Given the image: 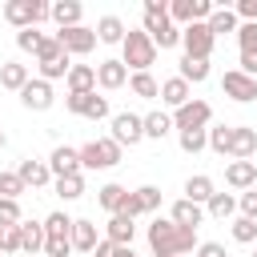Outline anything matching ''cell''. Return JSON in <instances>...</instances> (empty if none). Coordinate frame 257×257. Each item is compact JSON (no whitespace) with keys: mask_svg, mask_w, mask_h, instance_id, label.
<instances>
[{"mask_svg":"<svg viewBox=\"0 0 257 257\" xmlns=\"http://www.w3.org/2000/svg\"><path fill=\"white\" fill-rule=\"evenodd\" d=\"M120 48H124V56H120V64L124 68H133V72H149V64L157 60V44L149 40V32L145 28H128L124 32V40H120Z\"/></svg>","mask_w":257,"mask_h":257,"instance_id":"obj_3","label":"cell"},{"mask_svg":"<svg viewBox=\"0 0 257 257\" xmlns=\"http://www.w3.org/2000/svg\"><path fill=\"white\" fill-rule=\"evenodd\" d=\"M36 257H44V253H36Z\"/></svg>","mask_w":257,"mask_h":257,"instance_id":"obj_53","label":"cell"},{"mask_svg":"<svg viewBox=\"0 0 257 257\" xmlns=\"http://www.w3.org/2000/svg\"><path fill=\"white\" fill-rule=\"evenodd\" d=\"M40 40H44V32H36V28H24V32H16V44H20V52H32V56H36Z\"/></svg>","mask_w":257,"mask_h":257,"instance_id":"obj_44","label":"cell"},{"mask_svg":"<svg viewBox=\"0 0 257 257\" xmlns=\"http://www.w3.org/2000/svg\"><path fill=\"white\" fill-rule=\"evenodd\" d=\"M76 153H80V169H112V165H120V145H116L112 137L88 141V145H80Z\"/></svg>","mask_w":257,"mask_h":257,"instance_id":"obj_4","label":"cell"},{"mask_svg":"<svg viewBox=\"0 0 257 257\" xmlns=\"http://www.w3.org/2000/svg\"><path fill=\"white\" fill-rule=\"evenodd\" d=\"M68 241H72V249L76 253H92L96 249V225L92 221H72V233H68Z\"/></svg>","mask_w":257,"mask_h":257,"instance_id":"obj_22","label":"cell"},{"mask_svg":"<svg viewBox=\"0 0 257 257\" xmlns=\"http://www.w3.org/2000/svg\"><path fill=\"white\" fill-rule=\"evenodd\" d=\"M233 241H237V245H253V241H257V221L237 217V221H233Z\"/></svg>","mask_w":257,"mask_h":257,"instance_id":"obj_40","label":"cell"},{"mask_svg":"<svg viewBox=\"0 0 257 257\" xmlns=\"http://www.w3.org/2000/svg\"><path fill=\"white\" fill-rule=\"evenodd\" d=\"M68 233H72V217H68V213H48V217H44V241H64V245H72Z\"/></svg>","mask_w":257,"mask_h":257,"instance_id":"obj_25","label":"cell"},{"mask_svg":"<svg viewBox=\"0 0 257 257\" xmlns=\"http://www.w3.org/2000/svg\"><path fill=\"white\" fill-rule=\"evenodd\" d=\"M205 209H209V217H217V221H229V217L237 213V197H233V193H213V197L205 201Z\"/></svg>","mask_w":257,"mask_h":257,"instance_id":"obj_31","label":"cell"},{"mask_svg":"<svg viewBox=\"0 0 257 257\" xmlns=\"http://www.w3.org/2000/svg\"><path fill=\"white\" fill-rule=\"evenodd\" d=\"M169 128H173V116H169V112H149V116H145V137L165 141V137H169Z\"/></svg>","mask_w":257,"mask_h":257,"instance_id":"obj_34","label":"cell"},{"mask_svg":"<svg viewBox=\"0 0 257 257\" xmlns=\"http://www.w3.org/2000/svg\"><path fill=\"white\" fill-rule=\"evenodd\" d=\"M157 209H161V189H157V185H141V189H133V193L124 197V209H120V213L137 221V217L157 213Z\"/></svg>","mask_w":257,"mask_h":257,"instance_id":"obj_8","label":"cell"},{"mask_svg":"<svg viewBox=\"0 0 257 257\" xmlns=\"http://www.w3.org/2000/svg\"><path fill=\"white\" fill-rule=\"evenodd\" d=\"M96 84L112 92V88L128 84V68H124L120 60H100V64H96Z\"/></svg>","mask_w":257,"mask_h":257,"instance_id":"obj_18","label":"cell"},{"mask_svg":"<svg viewBox=\"0 0 257 257\" xmlns=\"http://www.w3.org/2000/svg\"><path fill=\"white\" fill-rule=\"evenodd\" d=\"M20 193H24V181L16 173H0V197L4 201H20Z\"/></svg>","mask_w":257,"mask_h":257,"instance_id":"obj_42","label":"cell"},{"mask_svg":"<svg viewBox=\"0 0 257 257\" xmlns=\"http://www.w3.org/2000/svg\"><path fill=\"white\" fill-rule=\"evenodd\" d=\"M112 257H137V253H133V245H116V249H112Z\"/></svg>","mask_w":257,"mask_h":257,"instance_id":"obj_51","label":"cell"},{"mask_svg":"<svg viewBox=\"0 0 257 257\" xmlns=\"http://www.w3.org/2000/svg\"><path fill=\"white\" fill-rule=\"evenodd\" d=\"M213 193H217V185H213V177H205V173H197V177L185 181V201H193V205H205Z\"/></svg>","mask_w":257,"mask_h":257,"instance_id":"obj_24","label":"cell"},{"mask_svg":"<svg viewBox=\"0 0 257 257\" xmlns=\"http://www.w3.org/2000/svg\"><path fill=\"white\" fill-rule=\"evenodd\" d=\"M181 44H185V56L209 60V52H213V32H209V24H189V28H181Z\"/></svg>","mask_w":257,"mask_h":257,"instance_id":"obj_9","label":"cell"},{"mask_svg":"<svg viewBox=\"0 0 257 257\" xmlns=\"http://www.w3.org/2000/svg\"><path fill=\"white\" fill-rule=\"evenodd\" d=\"M128 88H133L141 100L161 96V84H157V76H153V72H133V76H128Z\"/></svg>","mask_w":257,"mask_h":257,"instance_id":"obj_32","label":"cell"},{"mask_svg":"<svg viewBox=\"0 0 257 257\" xmlns=\"http://www.w3.org/2000/svg\"><path fill=\"white\" fill-rule=\"evenodd\" d=\"M4 253H20V225L0 229V257H4Z\"/></svg>","mask_w":257,"mask_h":257,"instance_id":"obj_45","label":"cell"},{"mask_svg":"<svg viewBox=\"0 0 257 257\" xmlns=\"http://www.w3.org/2000/svg\"><path fill=\"white\" fill-rule=\"evenodd\" d=\"M145 32L157 48H177L181 44V28L169 20V4L165 0H145Z\"/></svg>","mask_w":257,"mask_h":257,"instance_id":"obj_2","label":"cell"},{"mask_svg":"<svg viewBox=\"0 0 257 257\" xmlns=\"http://www.w3.org/2000/svg\"><path fill=\"white\" fill-rule=\"evenodd\" d=\"M253 153H257V128H249V124H237V128H233L229 157H233V161H249Z\"/></svg>","mask_w":257,"mask_h":257,"instance_id":"obj_15","label":"cell"},{"mask_svg":"<svg viewBox=\"0 0 257 257\" xmlns=\"http://www.w3.org/2000/svg\"><path fill=\"white\" fill-rule=\"evenodd\" d=\"M124 197H128V189H124V185H104V189H100V209L120 213V209H124Z\"/></svg>","mask_w":257,"mask_h":257,"instance_id":"obj_36","label":"cell"},{"mask_svg":"<svg viewBox=\"0 0 257 257\" xmlns=\"http://www.w3.org/2000/svg\"><path fill=\"white\" fill-rule=\"evenodd\" d=\"M16 177L24 181V189L32 185V189H44L48 181H52V169H48V161H32V157H24L20 165H16Z\"/></svg>","mask_w":257,"mask_h":257,"instance_id":"obj_13","label":"cell"},{"mask_svg":"<svg viewBox=\"0 0 257 257\" xmlns=\"http://www.w3.org/2000/svg\"><path fill=\"white\" fill-rule=\"evenodd\" d=\"M221 88H225V96H233V100H241V104L257 100V80L245 76L241 68H229V72L221 76Z\"/></svg>","mask_w":257,"mask_h":257,"instance_id":"obj_10","label":"cell"},{"mask_svg":"<svg viewBox=\"0 0 257 257\" xmlns=\"http://www.w3.org/2000/svg\"><path fill=\"white\" fill-rule=\"evenodd\" d=\"M0 16L12 24V28H36V20H32V0H8L4 8H0Z\"/></svg>","mask_w":257,"mask_h":257,"instance_id":"obj_17","label":"cell"},{"mask_svg":"<svg viewBox=\"0 0 257 257\" xmlns=\"http://www.w3.org/2000/svg\"><path fill=\"white\" fill-rule=\"evenodd\" d=\"M169 221H173V225H181V229H197V225L205 221V209L181 197V201H173V213H169Z\"/></svg>","mask_w":257,"mask_h":257,"instance_id":"obj_19","label":"cell"},{"mask_svg":"<svg viewBox=\"0 0 257 257\" xmlns=\"http://www.w3.org/2000/svg\"><path fill=\"white\" fill-rule=\"evenodd\" d=\"M225 181H229V189H253L257 185V161H229L225 165Z\"/></svg>","mask_w":257,"mask_h":257,"instance_id":"obj_14","label":"cell"},{"mask_svg":"<svg viewBox=\"0 0 257 257\" xmlns=\"http://www.w3.org/2000/svg\"><path fill=\"white\" fill-rule=\"evenodd\" d=\"M149 249H153V257H185L197 249V229H181V225L157 217L149 225Z\"/></svg>","mask_w":257,"mask_h":257,"instance_id":"obj_1","label":"cell"},{"mask_svg":"<svg viewBox=\"0 0 257 257\" xmlns=\"http://www.w3.org/2000/svg\"><path fill=\"white\" fill-rule=\"evenodd\" d=\"M253 257H257V253H253Z\"/></svg>","mask_w":257,"mask_h":257,"instance_id":"obj_54","label":"cell"},{"mask_svg":"<svg viewBox=\"0 0 257 257\" xmlns=\"http://www.w3.org/2000/svg\"><path fill=\"white\" fill-rule=\"evenodd\" d=\"M52 185H56V193H60L64 201L84 197V173H72V177H52Z\"/></svg>","mask_w":257,"mask_h":257,"instance_id":"obj_33","label":"cell"},{"mask_svg":"<svg viewBox=\"0 0 257 257\" xmlns=\"http://www.w3.org/2000/svg\"><path fill=\"white\" fill-rule=\"evenodd\" d=\"M161 100H165V104L177 112V108H181L185 100H193V96H189V84H185L181 76H169V80L161 84Z\"/></svg>","mask_w":257,"mask_h":257,"instance_id":"obj_28","label":"cell"},{"mask_svg":"<svg viewBox=\"0 0 257 257\" xmlns=\"http://www.w3.org/2000/svg\"><path fill=\"white\" fill-rule=\"evenodd\" d=\"M92 32H96V40H100V44H120L128 28H124V20H120V16H112V12H108V16H100V20H96V28H92Z\"/></svg>","mask_w":257,"mask_h":257,"instance_id":"obj_20","label":"cell"},{"mask_svg":"<svg viewBox=\"0 0 257 257\" xmlns=\"http://www.w3.org/2000/svg\"><path fill=\"white\" fill-rule=\"evenodd\" d=\"M28 80H32V76H28V64H16V60H4V64H0V84H4V88L20 92Z\"/></svg>","mask_w":257,"mask_h":257,"instance_id":"obj_27","label":"cell"},{"mask_svg":"<svg viewBox=\"0 0 257 257\" xmlns=\"http://www.w3.org/2000/svg\"><path fill=\"white\" fill-rule=\"evenodd\" d=\"M112 141L124 149H133V145H141L145 141V116H137V112H116L112 116Z\"/></svg>","mask_w":257,"mask_h":257,"instance_id":"obj_7","label":"cell"},{"mask_svg":"<svg viewBox=\"0 0 257 257\" xmlns=\"http://www.w3.org/2000/svg\"><path fill=\"white\" fill-rule=\"evenodd\" d=\"M80 116H88V120H104V116H108V100H104V96H96V92H88V96H84Z\"/></svg>","mask_w":257,"mask_h":257,"instance_id":"obj_39","label":"cell"},{"mask_svg":"<svg viewBox=\"0 0 257 257\" xmlns=\"http://www.w3.org/2000/svg\"><path fill=\"white\" fill-rule=\"evenodd\" d=\"M177 76H181L185 84H201V80H209V60L181 56V68H177Z\"/></svg>","mask_w":257,"mask_h":257,"instance_id":"obj_30","label":"cell"},{"mask_svg":"<svg viewBox=\"0 0 257 257\" xmlns=\"http://www.w3.org/2000/svg\"><path fill=\"white\" fill-rule=\"evenodd\" d=\"M213 120V108L205 104V100H185L177 112H173V128H181V133H193V128H205Z\"/></svg>","mask_w":257,"mask_h":257,"instance_id":"obj_6","label":"cell"},{"mask_svg":"<svg viewBox=\"0 0 257 257\" xmlns=\"http://www.w3.org/2000/svg\"><path fill=\"white\" fill-rule=\"evenodd\" d=\"M197 257H229V253H225L221 241H201V245H197Z\"/></svg>","mask_w":257,"mask_h":257,"instance_id":"obj_49","label":"cell"},{"mask_svg":"<svg viewBox=\"0 0 257 257\" xmlns=\"http://www.w3.org/2000/svg\"><path fill=\"white\" fill-rule=\"evenodd\" d=\"M40 249H44V225H36V221H20V253L36 257Z\"/></svg>","mask_w":257,"mask_h":257,"instance_id":"obj_26","label":"cell"},{"mask_svg":"<svg viewBox=\"0 0 257 257\" xmlns=\"http://www.w3.org/2000/svg\"><path fill=\"white\" fill-rule=\"evenodd\" d=\"M4 145H8V137H4V128H0V149H4Z\"/></svg>","mask_w":257,"mask_h":257,"instance_id":"obj_52","label":"cell"},{"mask_svg":"<svg viewBox=\"0 0 257 257\" xmlns=\"http://www.w3.org/2000/svg\"><path fill=\"white\" fill-rule=\"evenodd\" d=\"M64 80H68V92H96V68L92 64H72Z\"/></svg>","mask_w":257,"mask_h":257,"instance_id":"obj_21","label":"cell"},{"mask_svg":"<svg viewBox=\"0 0 257 257\" xmlns=\"http://www.w3.org/2000/svg\"><path fill=\"white\" fill-rule=\"evenodd\" d=\"M237 209H241V217L257 221V189H245V193H241V201H237Z\"/></svg>","mask_w":257,"mask_h":257,"instance_id":"obj_47","label":"cell"},{"mask_svg":"<svg viewBox=\"0 0 257 257\" xmlns=\"http://www.w3.org/2000/svg\"><path fill=\"white\" fill-rule=\"evenodd\" d=\"M24 217H20V201H4L0 197V229H12V225H20Z\"/></svg>","mask_w":257,"mask_h":257,"instance_id":"obj_43","label":"cell"},{"mask_svg":"<svg viewBox=\"0 0 257 257\" xmlns=\"http://www.w3.org/2000/svg\"><path fill=\"white\" fill-rule=\"evenodd\" d=\"M80 16H84L80 0H56V4H52V20H56V28H76Z\"/></svg>","mask_w":257,"mask_h":257,"instance_id":"obj_23","label":"cell"},{"mask_svg":"<svg viewBox=\"0 0 257 257\" xmlns=\"http://www.w3.org/2000/svg\"><path fill=\"white\" fill-rule=\"evenodd\" d=\"M205 24H209V32H213V40H217V36H225V32H237V12H233V8H213V16H209Z\"/></svg>","mask_w":257,"mask_h":257,"instance_id":"obj_29","label":"cell"},{"mask_svg":"<svg viewBox=\"0 0 257 257\" xmlns=\"http://www.w3.org/2000/svg\"><path fill=\"white\" fill-rule=\"evenodd\" d=\"M48 169H52V177H72V173H80V153L72 145H56L48 157Z\"/></svg>","mask_w":257,"mask_h":257,"instance_id":"obj_12","label":"cell"},{"mask_svg":"<svg viewBox=\"0 0 257 257\" xmlns=\"http://www.w3.org/2000/svg\"><path fill=\"white\" fill-rule=\"evenodd\" d=\"M245 24H257V0H237V8H233Z\"/></svg>","mask_w":257,"mask_h":257,"instance_id":"obj_48","label":"cell"},{"mask_svg":"<svg viewBox=\"0 0 257 257\" xmlns=\"http://www.w3.org/2000/svg\"><path fill=\"white\" fill-rule=\"evenodd\" d=\"M133 237H137V225H133V217H124V213H112V217H108V225H104V241H112V245H133Z\"/></svg>","mask_w":257,"mask_h":257,"instance_id":"obj_16","label":"cell"},{"mask_svg":"<svg viewBox=\"0 0 257 257\" xmlns=\"http://www.w3.org/2000/svg\"><path fill=\"white\" fill-rule=\"evenodd\" d=\"M20 100H24V108H32V112H48L56 96H52V84L36 76V80H28V84L20 88Z\"/></svg>","mask_w":257,"mask_h":257,"instance_id":"obj_11","label":"cell"},{"mask_svg":"<svg viewBox=\"0 0 257 257\" xmlns=\"http://www.w3.org/2000/svg\"><path fill=\"white\" fill-rule=\"evenodd\" d=\"M56 44H60L68 56H88V52L96 48V32L84 28V24H76V28H60V32H56Z\"/></svg>","mask_w":257,"mask_h":257,"instance_id":"obj_5","label":"cell"},{"mask_svg":"<svg viewBox=\"0 0 257 257\" xmlns=\"http://www.w3.org/2000/svg\"><path fill=\"white\" fill-rule=\"evenodd\" d=\"M201 149H209V133L205 128H193V133H181V153L197 157Z\"/></svg>","mask_w":257,"mask_h":257,"instance_id":"obj_38","label":"cell"},{"mask_svg":"<svg viewBox=\"0 0 257 257\" xmlns=\"http://www.w3.org/2000/svg\"><path fill=\"white\" fill-rule=\"evenodd\" d=\"M60 52H64V48L56 44V36H44V40H40V48H36V64H40V60H56Z\"/></svg>","mask_w":257,"mask_h":257,"instance_id":"obj_46","label":"cell"},{"mask_svg":"<svg viewBox=\"0 0 257 257\" xmlns=\"http://www.w3.org/2000/svg\"><path fill=\"white\" fill-rule=\"evenodd\" d=\"M68 68H72V64H68V52H60L56 60H40V80H48V84H52V80L68 76Z\"/></svg>","mask_w":257,"mask_h":257,"instance_id":"obj_35","label":"cell"},{"mask_svg":"<svg viewBox=\"0 0 257 257\" xmlns=\"http://www.w3.org/2000/svg\"><path fill=\"white\" fill-rule=\"evenodd\" d=\"M112 249H116L112 241H96V249H92V257H112Z\"/></svg>","mask_w":257,"mask_h":257,"instance_id":"obj_50","label":"cell"},{"mask_svg":"<svg viewBox=\"0 0 257 257\" xmlns=\"http://www.w3.org/2000/svg\"><path fill=\"white\" fill-rule=\"evenodd\" d=\"M237 44L241 56H257V24H237Z\"/></svg>","mask_w":257,"mask_h":257,"instance_id":"obj_41","label":"cell"},{"mask_svg":"<svg viewBox=\"0 0 257 257\" xmlns=\"http://www.w3.org/2000/svg\"><path fill=\"white\" fill-rule=\"evenodd\" d=\"M205 133H209V149H213V153H221V157H229L233 128H229V124H221V128H205Z\"/></svg>","mask_w":257,"mask_h":257,"instance_id":"obj_37","label":"cell"}]
</instances>
